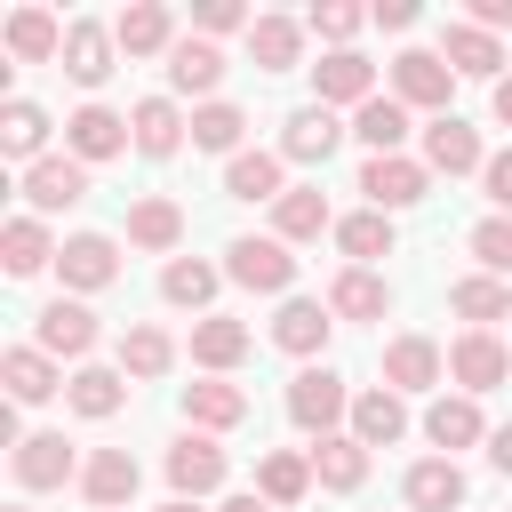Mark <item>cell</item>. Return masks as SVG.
<instances>
[{"instance_id": "1", "label": "cell", "mask_w": 512, "mask_h": 512, "mask_svg": "<svg viewBox=\"0 0 512 512\" xmlns=\"http://www.w3.org/2000/svg\"><path fill=\"white\" fill-rule=\"evenodd\" d=\"M288 416H296V432H312V440H328L344 416H352V392H344V376L336 368H296L288 376Z\"/></svg>"}, {"instance_id": "2", "label": "cell", "mask_w": 512, "mask_h": 512, "mask_svg": "<svg viewBox=\"0 0 512 512\" xmlns=\"http://www.w3.org/2000/svg\"><path fill=\"white\" fill-rule=\"evenodd\" d=\"M448 88H456V72H448V56L440 48H400L392 56V96L408 104V112H448Z\"/></svg>"}, {"instance_id": "3", "label": "cell", "mask_w": 512, "mask_h": 512, "mask_svg": "<svg viewBox=\"0 0 512 512\" xmlns=\"http://www.w3.org/2000/svg\"><path fill=\"white\" fill-rule=\"evenodd\" d=\"M224 280H240V288H256V296H280L288 280H296V256H288V240L280 232H248V240H232L224 248Z\"/></svg>"}, {"instance_id": "4", "label": "cell", "mask_w": 512, "mask_h": 512, "mask_svg": "<svg viewBox=\"0 0 512 512\" xmlns=\"http://www.w3.org/2000/svg\"><path fill=\"white\" fill-rule=\"evenodd\" d=\"M16 184H24L32 216H64V208H80V200H88V160H72V152H48V160H32Z\"/></svg>"}, {"instance_id": "5", "label": "cell", "mask_w": 512, "mask_h": 512, "mask_svg": "<svg viewBox=\"0 0 512 512\" xmlns=\"http://www.w3.org/2000/svg\"><path fill=\"white\" fill-rule=\"evenodd\" d=\"M360 192H368V208L400 216V208H416V200L432 192V168H424V160H408V152H376V160L360 168Z\"/></svg>"}, {"instance_id": "6", "label": "cell", "mask_w": 512, "mask_h": 512, "mask_svg": "<svg viewBox=\"0 0 512 512\" xmlns=\"http://www.w3.org/2000/svg\"><path fill=\"white\" fill-rule=\"evenodd\" d=\"M128 144H136V128H128V112H112V104H80V112L64 120V152L88 160V168H96V160H120Z\"/></svg>"}, {"instance_id": "7", "label": "cell", "mask_w": 512, "mask_h": 512, "mask_svg": "<svg viewBox=\"0 0 512 512\" xmlns=\"http://www.w3.org/2000/svg\"><path fill=\"white\" fill-rule=\"evenodd\" d=\"M32 344H40L48 360H88V352H96V312H88L80 296H56V304H40Z\"/></svg>"}, {"instance_id": "8", "label": "cell", "mask_w": 512, "mask_h": 512, "mask_svg": "<svg viewBox=\"0 0 512 512\" xmlns=\"http://www.w3.org/2000/svg\"><path fill=\"white\" fill-rule=\"evenodd\" d=\"M448 376H456V392H472V400H480V392H496V384L512 376V352H504L488 328H464V336L448 344Z\"/></svg>"}, {"instance_id": "9", "label": "cell", "mask_w": 512, "mask_h": 512, "mask_svg": "<svg viewBox=\"0 0 512 512\" xmlns=\"http://www.w3.org/2000/svg\"><path fill=\"white\" fill-rule=\"evenodd\" d=\"M312 96H320L328 112H336V104H352V112H360V104L376 96V64H368L360 48H328V56L312 64Z\"/></svg>"}, {"instance_id": "10", "label": "cell", "mask_w": 512, "mask_h": 512, "mask_svg": "<svg viewBox=\"0 0 512 512\" xmlns=\"http://www.w3.org/2000/svg\"><path fill=\"white\" fill-rule=\"evenodd\" d=\"M56 272H64V288L96 296V288H112V280H120V240H112V232H72V240H64V256H56Z\"/></svg>"}, {"instance_id": "11", "label": "cell", "mask_w": 512, "mask_h": 512, "mask_svg": "<svg viewBox=\"0 0 512 512\" xmlns=\"http://www.w3.org/2000/svg\"><path fill=\"white\" fill-rule=\"evenodd\" d=\"M112 56H120L112 24H96V16H72V24H64V72H72L80 88H104V80H112Z\"/></svg>"}, {"instance_id": "12", "label": "cell", "mask_w": 512, "mask_h": 512, "mask_svg": "<svg viewBox=\"0 0 512 512\" xmlns=\"http://www.w3.org/2000/svg\"><path fill=\"white\" fill-rule=\"evenodd\" d=\"M168 488L176 496H208V488H224V448H216V432H184L176 448H168Z\"/></svg>"}, {"instance_id": "13", "label": "cell", "mask_w": 512, "mask_h": 512, "mask_svg": "<svg viewBox=\"0 0 512 512\" xmlns=\"http://www.w3.org/2000/svg\"><path fill=\"white\" fill-rule=\"evenodd\" d=\"M136 480H144V472H136L128 448H96V456L80 464V496H88L96 512H128V504H136Z\"/></svg>"}, {"instance_id": "14", "label": "cell", "mask_w": 512, "mask_h": 512, "mask_svg": "<svg viewBox=\"0 0 512 512\" xmlns=\"http://www.w3.org/2000/svg\"><path fill=\"white\" fill-rule=\"evenodd\" d=\"M344 136H352V128H336V112H328V104H304V112H288V128H280V160L328 168V152H336Z\"/></svg>"}, {"instance_id": "15", "label": "cell", "mask_w": 512, "mask_h": 512, "mask_svg": "<svg viewBox=\"0 0 512 512\" xmlns=\"http://www.w3.org/2000/svg\"><path fill=\"white\" fill-rule=\"evenodd\" d=\"M424 168H432V176H472V168H488V160H480V128L456 120V112H440V120L424 128Z\"/></svg>"}, {"instance_id": "16", "label": "cell", "mask_w": 512, "mask_h": 512, "mask_svg": "<svg viewBox=\"0 0 512 512\" xmlns=\"http://www.w3.org/2000/svg\"><path fill=\"white\" fill-rule=\"evenodd\" d=\"M328 328H336V312H328V304L288 296V304H280V320H272V344H280L288 360H304V368H312V352H328Z\"/></svg>"}, {"instance_id": "17", "label": "cell", "mask_w": 512, "mask_h": 512, "mask_svg": "<svg viewBox=\"0 0 512 512\" xmlns=\"http://www.w3.org/2000/svg\"><path fill=\"white\" fill-rule=\"evenodd\" d=\"M440 376H448V352L432 336H392L384 344V384L392 392H432Z\"/></svg>"}, {"instance_id": "18", "label": "cell", "mask_w": 512, "mask_h": 512, "mask_svg": "<svg viewBox=\"0 0 512 512\" xmlns=\"http://www.w3.org/2000/svg\"><path fill=\"white\" fill-rule=\"evenodd\" d=\"M424 440H432V448H448V456H456V448H472V440H488L480 400H472V392H440V400L424 408Z\"/></svg>"}, {"instance_id": "19", "label": "cell", "mask_w": 512, "mask_h": 512, "mask_svg": "<svg viewBox=\"0 0 512 512\" xmlns=\"http://www.w3.org/2000/svg\"><path fill=\"white\" fill-rule=\"evenodd\" d=\"M400 496H408V512H456L464 504V464L456 456H424V464H408Z\"/></svg>"}, {"instance_id": "20", "label": "cell", "mask_w": 512, "mask_h": 512, "mask_svg": "<svg viewBox=\"0 0 512 512\" xmlns=\"http://www.w3.org/2000/svg\"><path fill=\"white\" fill-rule=\"evenodd\" d=\"M0 384H8V400H16V408H40L48 392H64V376H56V360H48L40 344L0 352Z\"/></svg>"}, {"instance_id": "21", "label": "cell", "mask_w": 512, "mask_h": 512, "mask_svg": "<svg viewBox=\"0 0 512 512\" xmlns=\"http://www.w3.org/2000/svg\"><path fill=\"white\" fill-rule=\"evenodd\" d=\"M112 40H120V56H168L176 48V24H168L160 0H136V8L112 16Z\"/></svg>"}, {"instance_id": "22", "label": "cell", "mask_w": 512, "mask_h": 512, "mask_svg": "<svg viewBox=\"0 0 512 512\" xmlns=\"http://www.w3.org/2000/svg\"><path fill=\"white\" fill-rule=\"evenodd\" d=\"M216 80H224V48L216 40H176L168 48V88L176 96H208L216 104Z\"/></svg>"}, {"instance_id": "23", "label": "cell", "mask_w": 512, "mask_h": 512, "mask_svg": "<svg viewBox=\"0 0 512 512\" xmlns=\"http://www.w3.org/2000/svg\"><path fill=\"white\" fill-rule=\"evenodd\" d=\"M272 224H280V240H288V248H296V240L336 232V216H328V192H320V184H288V192L272 200Z\"/></svg>"}, {"instance_id": "24", "label": "cell", "mask_w": 512, "mask_h": 512, "mask_svg": "<svg viewBox=\"0 0 512 512\" xmlns=\"http://www.w3.org/2000/svg\"><path fill=\"white\" fill-rule=\"evenodd\" d=\"M328 312H336V320H384V312H392V288H384L368 264H344V272L328 280Z\"/></svg>"}, {"instance_id": "25", "label": "cell", "mask_w": 512, "mask_h": 512, "mask_svg": "<svg viewBox=\"0 0 512 512\" xmlns=\"http://www.w3.org/2000/svg\"><path fill=\"white\" fill-rule=\"evenodd\" d=\"M240 416H248V392H240V384H224V376L184 384V424H192V432H232Z\"/></svg>"}, {"instance_id": "26", "label": "cell", "mask_w": 512, "mask_h": 512, "mask_svg": "<svg viewBox=\"0 0 512 512\" xmlns=\"http://www.w3.org/2000/svg\"><path fill=\"white\" fill-rule=\"evenodd\" d=\"M400 432H408V400H400L392 384H376V392L352 400V440H360V448H392Z\"/></svg>"}, {"instance_id": "27", "label": "cell", "mask_w": 512, "mask_h": 512, "mask_svg": "<svg viewBox=\"0 0 512 512\" xmlns=\"http://www.w3.org/2000/svg\"><path fill=\"white\" fill-rule=\"evenodd\" d=\"M64 480H72V440L64 432L16 440V488H64Z\"/></svg>"}, {"instance_id": "28", "label": "cell", "mask_w": 512, "mask_h": 512, "mask_svg": "<svg viewBox=\"0 0 512 512\" xmlns=\"http://www.w3.org/2000/svg\"><path fill=\"white\" fill-rule=\"evenodd\" d=\"M0 40H8L16 64H48V56H64V24H56L48 8H16V16L0 24Z\"/></svg>"}, {"instance_id": "29", "label": "cell", "mask_w": 512, "mask_h": 512, "mask_svg": "<svg viewBox=\"0 0 512 512\" xmlns=\"http://www.w3.org/2000/svg\"><path fill=\"white\" fill-rule=\"evenodd\" d=\"M128 128H136V152H144V160H168V152L184 144V128H192V120L176 112V96H144V104L128 112Z\"/></svg>"}, {"instance_id": "30", "label": "cell", "mask_w": 512, "mask_h": 512, "mask_svg": "<svg viewBox=\"0 0 512 512\" xmlns=\"http://www.w3.org/2000/svg\"><path fill=\"white\" fill-rule=\"evenodd\" d=\"M176 240H184V208H176V200H160V192H144V200L128 208V248L176 256Z\"/></svg>"}, {"instance_id": "31", "label": "cell", "mask_w": 512, "mask_h": 512, "mask_svg": "<svg viewBox=\"0 0 512 512\" xmlns=\"http://www.w3.org/2000/svg\"><path fill=\"white\" fill-rule=\"evenodd\" d=\"M64 248L48 240V224L40 216H8V232H0V264L16 272V280H32V272H48Z\"/></svg>"}, {"instance_id": "32", "label": "cell", "mask_w": 512, "mask_h": 512, "mask_svg": "<svg viewBox=\"0 0 512 512\" xmlns=\"http://www.w3.org/2000/svg\"><path fill=\"white\" fill-rule=\"evenodd\" d=\"M248 344H256V336H248L240 320H224V312H208V320H192V360H200L208 376H224V368H240V360H248Z\"/></svg>"}, {"instance_id": "33", "label": "cell", "mask_w": 512, "mask_h": 512, "mask_svg": "<svg viewBox=\"0 0 512 512\" xmlns=\"http://www.w3.org/2000/svg\"><path fill=\"white\" fill-rule=\"evenodd\" d=\"M312 480H320V488H336V496H352V488L368 480V448H360L352 432H328V440H312Z\"/></svg>"}, {"instance_id": "34", "label": "cell", "mask_w": 512, "mask_h": 512, "mask_svg": "<svg viewBox=\"0 0 512 512\" xmlns=\"http://www.w3.org/2000/svg\"><path fill=\"white\" fill-rule=\"evenodd\" d=\"M256 496H264L272 512L304 504V496H312V456H296V448H272V456L256 464Z\"/></svg>"}, {"instance_id": "35", "label": "cell", "mask_w": 512, "mask_h": 512, "mask_svg": "<svg viewBox=\"0 0 512 512\" xmlns=\"http://www.w3.org/2000/svg\"><path fill=\"white\" fill-rule=\"evenodd\" d=\"M248 56H256V72H296L304 24H296V16H256V24H248Z\"/></svg>"}, {"instance_id": "36", "label": "cell", "mask_w": 512, "mask_h": 512, "mask_svg": "<svg viewBox=\"0 0 512 512\" xmlns=\"http://www.w3.org/2000/svg\"><path fill=\"white\" fill-rule=\"evenodd\" d=\"M440 56H448V72H472V80H504V72H496V64H504V48H496V32H480L472 16H464V24H448Z\"/></svg>"}, {"instance_id": "37", "label": "cell", "mask_w": 512, "mask_h": 512, "mask_svg": "<svg viewBox=\"0 0 512 512\" xmlns=\"http://www.w3.org/2000/svg\"><path fill=\"white\" fill-rule=\"evenodd\" d=\"M40 144H48V112H40L32 96H8V104H0V152L32 168V160H48Z\"/></svg>"}, {"instance_id": "38", "label": "cell", "mask_w": 512, "mask_h": 512, "mask_svg": "<svg viewBox=\"0 0 512 512\" xmlns=\"http://www.w3.org/2000/svg\"><path fill=\"white\" fill-rule=\"evenodd\" d=\"M64 400H72L88 424H104V416H120V408H128V376H120V368H72Z\"/></svg>"}, {"instance_id": "39", "label": "cell", "mask_w": 512, "mask_h": 512, "mask_svg": "<svg viewBox=\"0 0 512 512\" xmlns=\"http://www.w3.org/2000/svg\"><path fill=\"white\" fill-rule=\"evenodd\" d=\"M352 136L368 144V160H376V152H400V144H408V104H400V96H368V104L352 112Z\"/></svg>"}, {"instance_id": "40", "label": "cell", "mask_w": 512, "mask_h": 512, "mask_svg": "<svg viewBox=\"0 0 512 512\" xmlns=\"http://www.w3.org/2000/svg\"><path fill=\"white\" fill-rule=\"evenodd\" d=\"M240 136H248V112L240 104H224V96L216 104H192V144L200 152H232L240 160Z\"/></svg>"}, {"instance_id": "41", "label": "cell", "mask_w": 512, "mask_h": 512, "mask_svg": "<svg viewBox=\"0 0 512 512\" xmlns=\"http://www.w3.org/2000/svg\"><path fill=\"white\" fill-rule=\"evenodd\" d=\"M216 280H224V272H216V264H200V256H168V264H160V296H168V304H184V312H200V304L216 296Z\"/></svg>"}, {"instance_id": "42", "label": "cell", "mask_w": 512, "mask_h": 512, "mask_svg": "<svg viewBox=\"0 0 512 512\" xmlns=\"http://www.w3.org/2000/svg\"><path fill=\"white\" fill-rule=\"evenodd\" d=\"M168 368H176V344H168V328H128V336H120V376L152 384V376H168Z\"/></svg>"}, {"instance_id": "43", "label": "cell", "mask_w": 512, "mask_h": 512, "mask_svg": "<svg viewBox=\"0 0 512 512\" xmlns=\"http://www.w3.org/2000/svg\"><path fill=\"white\" fill-rule=\"evenodd\" d=\"M224 192L232 200H280L288 184H280V152H240L232 168H224Z\"/></svg>"}, {"instance_id": "44", "label": "cell", "mask_w": 512, "mask_h": 512, "mask_svg": "<svg viewBox=\"0 0 512 512\" xmlns=\"http://www.w3.org/2000/svg\"><path fill=\"white\" fill-rule=\"evenodd\" d=\"M336 248H344L352 264H376V256H392V216H384V208H360V216H344V224H336Z\"/></svg>"}, {"instance_id": "45", "label": "cell", "mask_w": 512, "mask_h": 512, "mask_svg": "<svg viewBox=\"0 0 512 512\" xmlns=\"http://www.w3.org/2000/svg\"><path fill=\"white\" fill-rule=\"evenodd\" d=\"M448 304H456L472 328H488V320H504V312H512V288H504L496 272H472V280H456V288H448Z\"/></svg>"}, {"instance_id": "46", "label": "cell", "mask_w": 512, "mask_h": 512, "mask_svg": "<svg viewBox=\"0 0 512 512\" xmlns=\"http://www.w3.org/2000/svg\"><path fill=\"white\" fill-rule=\"evenodd\" d=\"M360 24H368V8H352V0H320V8L304 16V32H320V40H336V48H352Z\"/></svg>"}, {"instance_id": "47", "label": "cell", "mask_w": 512, "mask_h": 512, "mask_svg": "<svg viewBox=\"0 0 512 512\" xmlns=\"http://www.w3.org/2000/svg\"><path fill=\"white\" fill-rule=\"evenodd\" d=\"M472 256H480V272H512V216H480L472 224Z\"/></svg>"}, {"instance_id": "48", "label": "cell", "mask_w": 512, "mask_h": 512, "mask_svg": "<svg viewBox=\"0 0 512 512\" xmlns=\"http://www.w3.org/2000/svg\"><path fill=\"white\" fill-rule=\"evenodd\" d=\"M240 24H256L240 0H200V40H216V32H240Z\"/></svg>"}, {"instance_id": "49", "label": "cell", "mask_w": 512, "mask_h": 512, "mask_svg": "<svg viewBox=\"0 0 512 512\" xmlns=\"http://www.w3.org/2000/svg\"><path fill=\"white\" fill-rule=\"evenodd\" d=\"M480 184H488V200H496V216H512V152H496V160L480 168Z\"/></svg>"}, {"instance_id": "50", "label": "cell", "mask_w": 512, "mask_h": 512, "mask_svg": "<svg viewBox=\"0 0 512 512\" xmlns=\"http://www.w3.org/2000/svg\"><path fill=\"white\" fill-rule=\"evenodd\" d=\"M368 16H376V24H384V32H408V24H416V0H376V8H368Z\"/></svg>"}, {"instance_id": "51", "label": "cell", "mask_w": 512, "mask_h": 512, "mask_svg": "<svg viewBox=\"0 0 512 512\" xmlns=\"http://www.w3.org/2000/svg\"><path fill=\"white\" fill-rule=\"evenodd\" d=\"M472 24H480V32H496V24H512V0H472Z\"/></svg>"}, {"instance_id": "52", "label": "cell", "mask_w": 512, "mask_h": 512, "mask_svg": "<svg viewBox=\"0 0 512 512\" xmlns=\"http://www.w3.org/2000/svg\"><path fill=\"white\" fill-rule=\"evenodd\" d=\"M488 464H496V472H512V424H496V432H488Z\"/></svg>"}, {"instance_id": "53", "label": "cell", "mask_w": 512, "mask_h": 512, "mask_svg": "<svg viewBox=\"0 0 512 512\" xmlns=\"http://www.w3.org/2000/svg\"><path fill=\"white\" fill-rule=\"evenodd\" d=\"M488 104H496V120H504V128H512V72H504V80H496V96H488Z\"/></svg>"}, {"instance_id": "54", "label": "cell", "mask_w": 512, "mask_h": 512, "mask_svg": "<svg viewBox=\"0 0 512 512\" xmlns=\"http://www.w3.org/2000/svg\"><path fill=\"white\" fill-rule=\"evenodd\" d=\"M224 512H272V504H264V496L248 488V496H224Z\"/></svg>"}, {"instance_id": "55", "label": "cell", "mask_w": 512, "mask_h": 512, "mask_svg": "<svg viewBox=\"0 0 512 512\" xmlns=\"http://www.w3.org/2000/svg\"><path fill=\"white\" fill-rule=\"evenodd\" d=\"M160 512H200V504H192V496H168V504H160Z\"/></svg>"}, {"instance_id": "56", "label": "cell", "mask_w": 512, "mask_h": 512, "mask_svg": "<svg viewBox=\"0 0 512 512\" xmlns=\"http://www.w3.org/2000/svg\"><path fill=\"white\" fill-rule=\"evenodd\" d=\"M8 512H32V504H8Z\"/></svg>"}]
</instances>
